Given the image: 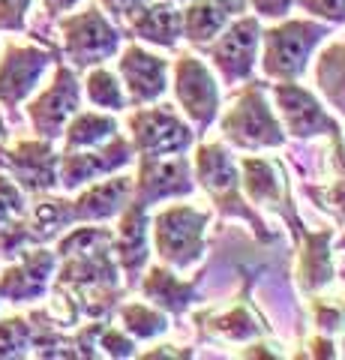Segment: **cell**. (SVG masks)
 Listing matches in <instances>:
<instances>
[{"label": "cell", "instance_id": "f6af8a7d", "mask_svg": "<svg viewBox=\"0 0 345 360\" xmlns=\"http://www.w3.org/2000/svg\"><path fill=\"white\" fill-rule=\"evenodd\" d=\"M4 162H6V141H0V172H4Z\"/></svg>", "mask_w": 345, "mask_h": 360}, {"label": "cell", "instance_id": "52a82bcc", "mask_svg": "<svg viewBox=\"0 0 345 360\" xmlns=\"http://www.w3.org/2000/svg\"><path fill=\"white\" fill-rule=\"evenodd\" d=\"M126 127L136 156H174L186 153L195 144L193 127L171 105H136V115H129Z\"/></svg>", "mask_w": 345, "mask_h": 360}, {"label": "cell", "instance_id": "f546056e", "mask_svg": "<svg viewBox=\"0 0 345 360\" xmlns=\"http://www.w3.org/2000/svg\"><path fill=\"white\" fill-rule=\"evenodd\" d=\"M333 165H337V184L327 189H309V195L318 201V207L330 210L337 222H345V141L342 135H333Z\"/></svg>", "mask_w": 345, "mask_h": 360}, {"label": "cell", "instance_id": "ba28073f", "mask_svg": "<svg viewBox=\"0 0 345 360\" xmlns=\"http://www.w3.org/2000/svg\"><path fill=\"white\" fill-rule=\"evenodd\" d=\"M82 108V82L79 72L70 63H63V58L54 63V78L46 90H39L37 96L27 103V117L30 127L39 139L58 141L63 135V127L70 123V117Z\"/></svg>", "mask_w": 345, "mask_h": 360}, {"label": "cell", "instance_id": "ee69618b", "mask_svg": "<svg viewBox=\"0 0 345 360\" xmlns=\"http://www.w3.org/2000/svg\"><path fill=\"white\" fill-rule=\"evenodd\" d=\"M6 139H9V127H6L4 115H0V141H6Z\"/></svg>", "mask_w": 345, "mask_h": 360}, {"label": "cell", "instance_id": "ffe728a7", "mask_svg": "<svg viewBox=\"0 0 345 360\" xmlns=\"http://www.w3.org/2000/svg\"><path fill=\"white\" fill-rule=\"evenodd\" d=\"M120 33H126L129 39L160 45V49H174L181 39V9L171 0H148L124 21Z\"/></svg>", "mask_w": 345, "mask_h": 360}, {"label": "cell", "instance_id": "b9f144b4", "mask_svg": "<svg viewBox=\"0 0 345 360\" xmlns=\"http://www.w3.org/2000/svg\"><path fill=\"white\" fill-rule=\"evenodd\" d=\"M214 4H216L228 18H231V15H243V13H247V6H249L247 0H214Z\"/></svg>", "mask_w": 345, "mask_h": 360}, {"label": "cell", "instance_id": "603a6c76", "mask_svg": "<svg viewBox=\"0 0 345 360\" xmlns=\"http://www.w3.org/2000/svg\"><path fill=\"white\" fill-rule=\"evenodd\" d=\"M37 201L27 205L25 213V222L33 234V243H51L58 240L66 229L75 225V213H72V198H63V195H51V193H42V195H33Z\"/></svg>", "mask_w": 345, "mask_h": 360}, {"label": "cell", "instance_id": "bcb514c9", "mask_svg": "<svg viewBox=\"0 0 345 360\" xmlns=\"http://www.w3.org/2000/svg\"><path fill=\"white\" fill-rule=\"evenodd\" d=\"M339 250H345V234H342V238H339Z\"/></svg>", "mask_w": 345, "mask_h": 360}, {"label": "cell", "instance_id": "d590c367", "mask_svg": "<svg viewBox=\"0 0 345 360\" xmlns=\"http://www.w3.org/2000/svg\"><path fill=\"white\" fill-rule=\"evenodd\" d=\"M30 6H33V0H0V30L25 33Z\"/></svg>", "mask_w": 345, "mask_h": 360}, {"label": "cell", "instance_id": "1f68e13d", "mask_svg": "<svg viewBox=\"0 0 345 360\" xmlns=\"http://www.w3.org/2000/svg\"><path fill=\"white\" fill-rule=\"evenodd\" d=\"M30 246H39V243H33V234L27 229L25 217L0 222V262H13V258H18Z\"/></svg>", "mask_w": 345, "mask_h": 360}, {"label": "cell", "instance_id": "d6a6232c", "mask_svg": "<svg viewBox=\"0 0 345 360\" xmlns=\"http://www.w3.org/2000/svg\"><path fill=\"white\" fill-rule=\"evenodd\" d=\"M27 193L9 174L0 172V222L6 219H21L27 213Z\"/></svg>", "mask_w": 345, "mask_h": 360}, {"label": "cell", "instance_id": "74e56055", "mask_svg": "<svg viewBox=\"0 0 345 360\" xmlns=\"http://www.w3.org/2000/svg\"><path fill=\"white\" fill-rule=\"evenodd\" d=\"M247 4L255 9V15H261V18H285L292 13L294 0H247Z\"/></svg>", "mask_w": 345, "mask_h": 360}, {"label": "cell", "instance_id": "e575fe53", "mask_svg": "<svg viewBox=\"0 0 345 360\" xmlns=\"http://www.w3.org/2000/svg\"><path fill=\"white\" fill-rule=\"evenodd\" d=\"M313 319L325 333H339L345 330V307L337 300H325L315 297L313 300Z\"/></svg>", "mask_w": 345, "mask_h": 360}, {"label": "cell", "instance_id": "3957f363", "mask_svg": "<svg viewBox=\"0 0 345 360\" xmlns=\"http://www.w3.org/2000/svg\"><path fill=\"white\" fill-rule=\"evenodd\" d=\"M222 139L240 150H264V148H282L285 129L273 117L271 105L264 99V82H249L237 90L235 105L219 120Z\"/></svg>", "mask_w": 345, "mask_h": 360}, {"label": "cell", "instance_id": "f35d334b", "mask_svg": "<svg viewBox=\"0 0 345 360\" xmlns=\"http://www.w3.org/2000/svg\"><path fill=\"white\" fill-rule=\"evenodd\" d=\"M99 4H103V9H105L111 18L124 25V21H126L132 13H136V9H141L144 4H148V0H99Z\"/></svg>", "mask_w": 345, "mask_h": 360}, {"label": "cell", "instance_id": "7bdbcfd3", "mask_svg": "<svg viewBox=\"0 0 345 360\" xmlns=\"http://www.w3.org/2000/svg\"><path fill=\"white\" fill-rule=\"evenodd\" d=\"M174 345H160L157 352H148V354H141L144 360H157V357H189L193 352H171Z\"/></svg>", "mask_w": 345, "mask_h": 360}, {"label": "cell", "instance_id": "f1b7e54d", "mask_svg": "<svg viewBox=\"0 0 345 360\" xmlns=\"http://www.w3.org/2000/svg\"><path fill=\"white\" fill-rule=\"evenodd\" d=\"M120 312V321H124V330L129 336H136V340H153V336H162L169 330V319H165V312H160V307L153 309L148 303H124V307L117 309Z\"/></svg>", "mask_w": 345, "mask_h": 360}, {"label": "cell", "instance_id": "9c48e42d", "mask_svg": "<svg viewBox=\"0 0 345 360\" xmlns=\"http://www.w3.org/2000/svg\"><path fill=\"white\" fill-rule=\"evenodd\" d=\"M259 45H261V25L255 15H237L235 21H228L204 49L214 60L219 78L231 84L247 82L255 70V58H259Z\"/></svg>", "mask_w": 345, "mask_h": 360}, {"label": "cell", "instance_id": "d4e9b609", "mask_svg": "<svg viewBox=\"0 0 345 360\" xmlns=\"http://www.w3.org/2000/svg\"><path fill=\"white\" fill-rule=\"evenodd\" d=\"M228 21L231 18L222 13L214 0H189V6L181 9V37L189 45H195V49H204Z\"/></svg>", "mask_w": 345, "mask_h": 360}, {"label": "cell", "instance_id": "9a60e30c", "mask_svg": "<svg viewBox=\"0 0 345 360\" xmlns=\"http://www.w3.org/2000/svg\"><path fill=\"white\" fill-rule=\"evenodd\" d=\"M273 96L282 115V129L292 132L294 139H315V135H342L339 123L333 120L318 99L309 94L306 87L294 82H276Z\"/></svg>", "mask_w": 345, "mask_h": 360}, {"label": "cell", "instance_id": "44dd1931", "mask_svg": "<svg viewBox=\"0 0 345 360\" xmlns=\"http://www.w3.org/2000/svg\"><path fill=\"white\" fill-rule=\"evenodd\" d=\"M300 240V262H297V283L304 291H318L333 279V262H330V240L333 229L325 231H297Z\"/></svg>", "mask_w": 345, "mask_h": 360}, {"label": "cell", "instance_id": "8fae6325", "mask_svg": "<svg viewBox=\"0 0 345 360\" xmlns=\"http://www.w3.org/2000/svg\"><path fill=\"white\" fill-rule=\"evenodd\" d=\"M195 189L193 165L183 153L174 156H138V174L132 177V198L136 205H157L165 198H183Z\"/></svg>", "mask_w": 345, "mask_h": 360}, {"label": "cell", "instance_id": "6da1fadb", "mask_svg": "<svg viewBox=\"0 0 345 360\" xmlns=\"http://www.w3.org/2000/svg\"><path fill=\"white\" fill-rule=\"evenodd\" d=\"M193 174H195L198 184H202L204 193L214 198V205L222 213L247 219L261 240H273V234L264 229V222L259 219V213H255L247 205V198H243L237 165H235L231 153L222 148V144H214V141H202V144H198V148H195V162H193Z\"/></svg>", "mask_w": 345, "mask_h": 360}, {"label": "cell", "instance_id": "4316f807", "mask_svg": "<svg viewBox=\"0 0 345 360\" xmlns=\"http://www.w3.org/2000/svg\"><path fill=\"white\" fill-rule=\"evenodd\" d=\"M204 328L210 333H216L222 336V340H252V336H259L264 328H261V321L255 319V312L247 307V303H235L231 309L226 312H219V315H207V324Z\"/></svg>", "mask_w": 345, "mask_h": 360}, {"label": "cell", "instance_id": "484cf974", "mask_svg": "<svg viewBox=\"0 0 345 360\" xmlns=\"http://www.w3.org/2000/svg\"><path fill=\"white\" fill-rule=\"evenodd\" d=\"M82 94L87 96V103L93 108H105V111H124L126 108V90L120 84V78L105 70L103 63L91 66V72L84 78Z\"/></svg>", "mask_w": 345, "mask_h": 360}, {"label": "cell", "instance_id": "5bb4252c", "mask_svg": "<svg viewBox=\"0 0 345 360\" xmlns=\"http://www.w3.org/2000/svg\"><path fill=\"white\" fill-rule=\"evenodd\" d=\"M58 162H60V153L54 150V141H46L37 135V139H25V141H15L13 148H6L4 172L27 195H42V193H54L60 186Z\"/></svg>", "mask_w": 345, "mask_h": 360}, {"label": "cell", "instance_id": "ab89813d", "mask_svg": "<svg viewBox=\"0 0 345 360\" xmlns=\"http://www.w3.org/2000/svg\"><path fill=\"white\" fill-rule=\"evenodd\" d=\"M82 0H42V9H46V15L48 18H60V15H66L70 9H75Z\"/></svg>", "mask_w": 345, "mask_h": 360}, {"label": "cell", "instance_id": "7a4b0ae2", "mask_svg": "<svg viewBox=\"0 0 345 360\" xmlns=\"http://www.w3.org/2000/svg\"><path fill=\"white\" fill-rule=\"evenodd\" d=\"M330 37L327 25L318 21H300V18H288L282 25H273L261 30V70L267 78L273 82H297L306 72L309 58H313L315 45Z\"/></svg>", "mask_w": 345, "mask_h": 360}, {"label": "cell", "instance_id": "83f0119b", "mask_svg": "<svg viewBox=\"0 0 345 360\" xmlns=\"http://www.w3.org/2000/svg\"><path fill=\"white\" fill-rule=\"evenodd\" d=\"M318 87L337 108L345 111V42H337L318 58Z\"/></svg>", "mask_w": 345, "mask_h": 360}, {"label": "cell", "instance_id": "e0dca14e", "mask_svg": "<svg viewBox=\"0 0 345 360\" xmlns=\"http://www.w3.org/2000/svg\"><path fill=\"white\" fill-rule=\"evenodd\" d=\"M240 189L247 193L252 205H264V207H285V219L294 225V238L304 225L297 222L294 210H292V198L285 189V177H282V165L264 156H247L240 162Z\"/></svg>", "mask_w": 345, "mask_h": 360}, {"label": "cell", "instance_id": "2e32d148", "mask_svg": "<svg viewBox=\"0 0 345 360\" xmlns=\"http://www.w3.org/2000/svg\"><path fill=\"white\" fill-rule=\"evenodd\" d=\"M117 75L124 78L126 103L132 105H150L169 90V60H162L160 54H150L136 42L120 51Z\"/></svg>", "mask_w": 345, "mask_h": 360}, {"label": "cell", "instance_id": "7dc6e473", "mask_svg": "<svg viewBox=\"0 0 345 360\" xmlns=\"http://www.w3.org/2000/svg\"><path fill=\"white\" fill-rule=\"evenodd\" d=\"M171 4H181V0H171Z\"/></svg>", "mask_w": 345, "mask_h": 360}, {"label": "cell", "instance_id": "4dcf8cb0", "mask_svg": "<svg viewBox=\"0 0 345 360\" xmlns=\"http://www.w3.org/2000/svg\"><path fill=\"white\" fill-rule=\"evenodd\" d=\"M30 348H33V330L27 319H21V315L0 319V360L30 357Z\"/></svg>", "mask_w": 345, "mask_h": 360}, {"label": "cell", "instance_id": "836d02e7", "mask_svg": "<svg viewBox=\"0 0 345 360\" xmlns=\"http://www.w3.org/2000/svg\"><path fill=\"white\" fill-rule=\"evenodd\" d=\"M96 352L105 357H132L136 354V340H132L126 330L103 324L96 333Z\"/></svg>", "mask_w": 345, "mask_h": 360}, {"label": "cell", "instance_id": "8992f818", "mask_svg": "<svg viewBox=\"0 0 345 360\" xmlns=\"http://www.w3.org/2000/svg\"><path fill=\"white\" fill-rule=\"evenodd\" d=\"M210 213L189 205H171L153 217V243L162 264L186 270L202 262L204 255V231Z\"/></svg>", "mask_w": 345, "mask_h": 360}, {"label": "cell", "instance_id": "cb8c5ba5", "mask_svg": "<svg viewBox=\"0 0 345 360\" xmlns=\"http://www.w3.org/2000/svg\"><path fill=\"white\" fill-rule=\"evenodd\" d=\"M117 132V120L103 111H75L70 123L63 127V150H87L99 148L103 141H108Z\"/></svg>", "mask_w": 345, "mask_h": 360}, {"label": "cell", "instance_id": "7402d4cb", "mask_svg": "<svg viewBox=\"0 0 345 360\" xmlns=\"http://www.w3.org/2000/svg\"><path fill=\"white\" fill-rule=\"evenodd\" d=\"M138 285H141V295L165 312H186L198 300V279L183 283L169 264L150 267L148 276L138 279Z\"/></svg>", "mask_w": 345, "mask_h": 360}, {"label": "cell", "instance_id": "d6986e66", "mask_svg": "<svg viewBox=\"0 0 345 360\" xmlns=\"http://www.w3.org/2000/svg\"><path fill=\"white\" fill-rule=\"evenodd\" d=\"M129 198H132V177H126V174H108L105 180L99 177L82 189L79 198H72L75 225L79 222H105L111 217H117V213L129 205Z\"/></svg>", "mask_w": 345, "mask_h": 360}, {"label": "cell", "instance_id": "30bf717a", "mask_svg": "<svg viewBox=\"0 0 345 360\" xmlns=\"http://www.w3.org/2000/svg\"><path fill=\"white\" fill-rule=\"evenodd\" d=\"M136 160V148L132 141L124 139L120 132H115L108 141H103L99 148L87 150H63L58 162V180L66 193H75L87 184H93L99 177L117 174L120 168H126Z\"/></svg>", "mask_w": 345, "mask_h": 360}, {"label": "cell", "instance_id": "277c9868", "mask_svg": "<svg viewBox=\"0 0 345 360\" xmlns=\"http://www.w3.org/2000/svg\"><path fill=\"white\" fill-rule=\"evenodd\" d=\"M58 30L63 42L60 54L70 60L75 72L111 60L120 51V39H124L120 27L111 25V18L99 6H87L84 13L75 15H60Z\"/></svg>", "mask_w": 345, "mask_h": 360}, {"label": "cell", "instance_id": "60d3db41", "mask_svg": "<svg viewBox=\"0 0 345 360\" xmlns=\"http://www.w3.org/2000/svg\"><path fill=\"white\" fill-rule=\"evenodd\" d=\"M309 348H313V352H306V354H313V357H337L333 342L327 340V336H315V340L309 342Z\"/></svg>", "mask_w": 345, "mask_h": 360}, {"label": "cell", "instance_id": "5b68a950", "mask_svg": "<svg viewBox=\"0 0 345 360\" xmlns=\"http://www.w3.org/2000/svg\"><path fill=\"white\" fill-rule=\"evenodd\" d=\"M30 37L37 42H6L4 54H0V105L9 111L25 105L33 90L39 87L42 75L63 58L58 45L48 42L42 33H30Z\"/></svg>", "mask_w": 345, "mask_h": 360}, {"label": "cell", "instance_id": "c3c4849f", "mask_svg": "<svg viewBox=\"0 0 345 360\" xmlns=\"http://www.w3.org/2000/svg\"><path fill=\"white\" fill-rule=\"evenodd\" d=\"M0 303H4V300H0Z\"/></svg>", "mask_w": 345, "mask_h": 360}, {"label": "cell", "instance_id": "7c38bea8", "mask_svg": "<svg viewBox=\"0 0 345 360\" xmlns=\"http://www.w3.org/2000/svg\"><path fill=\"white\" fill-rule=\"evenodd\" d=\"M58 270V252L48 246H30L18 258L6 262L0 270V300L6 303H33L42 300L51 288V276Z\"/></svg>", "mask_w": 345, "mask_h": 360}, {"label": "cell", "instance_id": "4fadbf2b", "mask_svg": "<svg viewBox=\"0 0 345 360\" xmlns=\"http://www.w3.org/2000/svg\"><path fill=\"white\" fill-rule=\"evenodd\" d=\"M174 96L181 103L183 115L195 123L198 132H204L216 120L219 111V84L214 72L195 58L181 54L174 63Z\"/></svg>", "mask_w": 345, "mask_h": 360}, {"label": "cell", "instance_id": "8d00e7d4", "mask_svg": "<svg viewBox=\"0 0 345 360\" xmlns=\"http://www.w3.org/2000/svg\"><path fill=\"white\" fill-rule=\"evenodd\" d=\"M294 4L327 25H345V0H294Z\"/></svg>", "mask_w": 345, "mask_h": 360}, {"label": "cell", "instance_id": "ac0fdd59", "mask_svg": "<svg viewBox=\"0 0 345 360\" xmlns=\"http://www.w3.org/2000/svg\"><path fill=\"white\" fill-rule=\"evenodd\" d=\"M117 229H115V255H117V267L124 270L126 283L136 288V283L141 279V270L148 264L150 246H148V207L144 205H129L117 213Z\"/></svg>", "mask_w": 345, "mask_h": 360}]
</instances>
